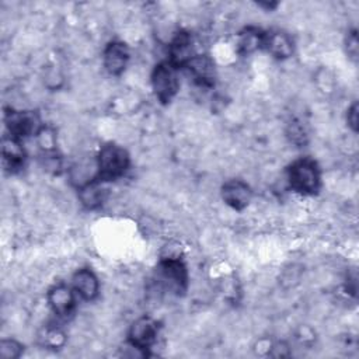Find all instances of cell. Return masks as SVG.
<instances>
[{
	"mask_svg": "<svg viewBox=\"0 0 359 359\" xmlns=\"http://www.w3.org/2000/svg\"><path fill=\"white\" fill-rule=\"evenodd\" d=\"M157 337L158 324L153 318L143 316L132 323L128 331V344L130 348H135L146 355V351L157 342Z\"/></svg>",
	"mask_w": 359,
	"mask_h": 359,
	"instance_id": "6",
	"label": "cell"
},
{
	"mask_svg": "<svg viewBox=\"0 0 359 359\" xmlns=\"http://www.w3.org/2000/svg\"><path fill=\"white\" fill-rule=\"evenodd\" d=\"M258 6L259 7H265L266 10H272V8H275L278 6V3H258Z\"/></svg>",
	"mask_w": 359,
	"mask_h": 359,
	"instance_id": "23",
	"label": "cell"
},
{
	"mask_svg": "<svg viewBox=\"0 0 359 359\" xmlns=\"http://www.w3.org/2000/svg\"><path fill=\"white\" fill-rule=\"evenodd\" d=\"M192 36L188 31H178L168 45V62L177 69H184L185 65L195 56Z\"/></svg>",
	"mask_w": 359,
	"mask_h": 359,
	"instance_id": "8",
	"label": "cell"
},
{
	"mask_svg": "<svg viewBox=\"0 0 359 359\" xmlns=\"http://www.w3.org/2000/svg\"><path fill=\"white\" fill-rule=\"evenodd\" d=\"M262 49H265L275 59L283 60L293 55L294 42L287 32L282 29H271L265 31Z\"/></svg>",
	"mask_w": 359,
	"mask_h": 359,
	"instance_id": "12",
	"label": "cell"
},
{
	"mask_svg": "<svg viewBox=\"0 0 359 359\" xmlns=\"http://www.w3.org/2000/svg\"><path fill=\"white\" fill-rule=\"evenodd\" d=\"M287 184L292 191L300 195H314L321 187V171L313 158L302 157L294 160L286 171Z\"/></svg>",
	"mask_w": 359,
	"mask_h": 359,
	"instance_id": "1",
	"label": "cell"
},
{
	"mask_svg": "<svg viewBox=\"0 0 359 359\" xmlns=\"http://www.w3.org/2000/svg\"><path fill=\"white\" fill-rule=\"evenodd\" d=\"M1 156L4 167L10 172H15L24 167L27 153L20 139L4 135L1 139Z\"/></svg>",
	"mask_w": 359,
	"mask_h": 359,
	"instance_id": "13",
	"label": "cell"
},
{
	"mask_svg": "<svg viewBox=\"0 0 359 359\" xmlns=\"http://www.w3.org/2000/svg\"><path fill=\"white\" fill-rule=\"evenodd\" d=\"M97 180L101 182H109L123 177V174L129 170L130 157L128 151L116 144L107 143L104 144L97 157Z\"/></svg>",
	"mask_w": 359,
	"mask_h": 359,
	"instance_id": "2",
	"label": "cell"
},
{
	"mask_svg": "<svg viewBox=\"0 0 359 359\" xmlns=\"http://www.w3.org/2000/svg\"><path fill=\"white\" fill-rule=\"evenodd\" d=\"M345 43H346V52H348L349 57L356 60V57H358V34L355 29L348 34Z\"/></svg>",
	"mask_w": 359,
	"mask_h": 359,
	"instance_id": "20",
	"label": "cell"
},
{
	"mask_svg": "<svg viewBox=\"0 0 359 359\" xmlns=\"http://www.w3.org/2000/svg\"><path fill=\"white\" fill-rule=\"evenodd\" d=\"M41 342L43 346L49 349H59L65 345L66 342V334L63 332L62 328L56 325H48L41 334Z\"/></svg>",
	"mask_w": 359,
	"mask_h": 359,
	"instance_id": "17",
	"label": "cell"
},
{
	"mask_svg": "<svg viewBox=\"0 0 359 359\" xmlns=\"http://www.w3.org/2000/svg\"><path fill=\"white\" fill-rule=\"evenodd\" d=\"M194 81L203 87V88H210L215 86L216 80V69L213 60L208 55H195L187 65L185 67Z\"/></svg>",
	"mask_w": 359,
	"mask_h": 359,
	"instance_id": "10",
	"label": "cell"
},
{
	"mask_svg": "<svg viewBox=\"0 0 359 359\" xmlns=\"http://www.w3.org/2000/svg\"><path fill=\"white\" fill-rule=\"evenodd\" d=\"M72 287L81 300L93 302L98 296L100 282L97 275L90 268H81L74 272Z\"/></svg>",
	"mask_w": 359,
	"mask_h": 359,
	"instance_id": "14",
	"label": "cell"
},
{
	"mask_svg": "<svg viewBox=\"0 0 359 359\" xmlns=\"http://www.w3.org/2000/svg\"><path fill=\"white\" fill-rule=\"evenodd\" d=\"M178 70L168 60L160 62L151 72V88L161 104H168L180 90Z\"/></svg>",
	"mask_w": 359,
	"mask_h": 359,
	"instance_id": "4",
	"label": "cell"
},
{
	"mask_svg": "<svg viewBox=\"0 0 359 359\" xmlns=\"http://www.w3.org/2000/svg\"><path fill=\"white\" fill-rule=\"evenodd\" d=\"M157 280L160 285L175 294H181L188 287V269L178 255H165L158 262Z\"/></svg>",
	"mask_w": 359,
	"mask_h": 359,
	"instance_id": "3",
	"label": "cell"
},
{
	"mask_svg": "<svg viewBox=\"0 0 359 359\" xmlns=\"http://www.w3.org/2000/svg\"><path fill=\"white\" fill-rule=\"evenodd\" d=\"M222 198L234 210H243L252 198V191L243 180H229L222 187Z\"/></svg>",
	"mask_w": 359,
	"mask_h": 359,
	"instance_id": "11",
	"label": "cell"
},
{
	"mask_svg": "<svg viewBox=\"0 0 359 359\" xmlns=\"http://www.w3.org/2000/svg\"><path fill=\"white\" fill-rule=\"evenodd\" d=\"M76 292L73 287L59 283L48 290L46 299L50 310L59 318H69L76 309Z\"/></svg>",
	"mask_w": 359,
	"mask_h": 359,
	"instance_id": "7",
	"label": "cell"
},
{
	"mask_svg": "<svg viewBox=\"0 0 359 359\" xmlns=\"http://www.w3.org/2000/svg\"><path fill=\"white\" fill-rule=\"evenodd\" d=\"M107 182H101L98 180L81 187L79 191V199L81 202V205L88 209V210H94L97 208H100L107 196H108V189L105 187Z\"/></svg>",
	"mask_w": 359,
	"mask_h": 359,
	"instance_id": "15",
	"label": "cell"
},
{
	"mask_svg": "<svg viewBox=\"0 0 359 359\" xmlns=\"http://www.w3.org/2000/svg\"><path fill=\"white\" fill-rule=\"evenodd\" d=\"M22 351L24 345L13 338L0 341V356L3 359H17L21 356Z\"/></svg>",
	"mask_w": 359,
	"mask_h": 359,
	"instance_id": "19",
	"label": "cell"
},
{
	"mask_svg": "<svg viewBox=\"0 0 359 359\" xmlns=\"http://www.w3.org/2000/svg\"><path fill=\"white\" fill-rule=\"evenodd\" d=\"M290 135H292V140L294 143H304L306 139V130L300 123H292V129H290Z\"/></svg>",
	"mask_w": 359,
	"mask_h": 359,
	"instance_id": "22",
	"label": "cell"
},
{
	"mask_svg": "<svg viewBox=\"0 0 359 359\" xmlns=\"http://www.w3.org/2000/svg\"><path fill=\"white\" fill-rule=\"evenodd\" d=\"M129 48L122 41H111L102 52V63L111 76H121L129 62Z\"/></svg>",
	"mask_w": 359,
	"mask_h": 359,
	"instance_id": "9",
	"label": "cell"
},
{
	"mask_svg": "<svg viewBox=\"0 0 359 359\" xmlns=\"http://www.w3.org/2000/svg\"><path fill=\"white\" fill-rule=\"evenodd\" d=\"M346 122H348V126L353 132H358V102H353L348 108V111H346Z\"/></svg>",
	"mask_w": 359,
	"mask_h": 359,
	"instance_id": "21",
	"label": "cell"
},
{
	"mask_svg": "<svg viewBox=\"0 0 359 359\" xmlns=\"http://www.w3.org/2000/svg\"><path fill=\"white\" fill-rule=\"evenodd\" d=\"M265 31L257 27H245L238 32L237 52L243 56H248L264 46Z\"/></svg>",
	"mask_w": 359,
	"mask_h": 359,
	"instance_id": "16",
	"label": "cell"
},
{
	"mask_svg": "<svg viewBox=\"0 0 359 359\" xmlns=\"http://www.w3.org/2000/svg\"><path fill=\"white\" fill-rule=\"evenodd\" d=\"M4 125L7 129V135L20 140L28 136H35L42 126L36 112L11 108L6 109L4 112Z\"/></svg>",
	"mask_w": 359,
	"mask_h": 359,
	"instance_id": "5",
	"label": "cell"
},
{
	"mask_svg": "<svg viewBox=\"0 0 359 359\" xmlns=\"http://www.w3.org/2000/svg\"><path fill=\"white\" fill-rule=\"evenodd\" d=\"M35 137H36V143H38L42 154L56 151V133L50 126L42 125L39 128V130L36 132Z\"/></svg>",
	"mask_w": 359,
	"mask_h": 359,
	"instance_id": "18",
	"label": "cell"
}]
</instances>
